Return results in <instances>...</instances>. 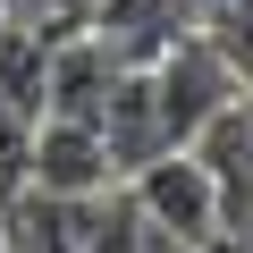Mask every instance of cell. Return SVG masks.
<instances>
[{
    "instance_id": "obj_1",
    "label": "cell",
    "mask_w": 253,
    "mask_h": 253,
    "mask_svg": "<svg viewBox=\"0 0 253 253\" xmlns=\"http://www.w3.org/2000/svg\"><path fill=\"white\" fill-rule=\"evenodd\" d=\"M126 194H135L177 245H219L228 236V186H219V169L186 144V152H161L152 169H135V177H126Z\"/></svg>"
},
{
    "instance_id": "obj_2",
    "label": "cell",
    "mask_w": 253,
    "mask_h": 253,
    "mask_svg": "<svg viewBox=\"0 0 253 253\" xmlns=\"http://www.w3.org/2000/svg\"><path fill=\"white\" fill-rule=\"evenodd\" d=\"M26 186L68 194V203H101V194L126 186V169H118V152H110V135H101V118H42Z\"/></svg>"
},
{
    "instance_id": "obj_3",
    "label": "cell",
    "mask_w": 253,
    "mask_h": 253,
    "mask_svg": "<svg viewBox=\"0 0 253 253\" xmlns=\"http://www.w3.org/2000/svg\"><path fill=\"white\" fill-rule=\"evenodd\" d=\"M93 34H101L126 68H152V59H169L186 34H203V0H101Z\"/></svg>"
},
{
    "instance_id": "obj_4",
    "label": "cell",
    "mask_w": 253,
    "mask_h": 253,
    "mask_svg": "<svg viewBox=\"0 0 253 253\" xmlns=\"http://www.w3.org/2000/svg\"><path fill=\"white\" fill-rule=\"evenodd\" d=\"M101 135H110V152H118V169H126V177L152 169L161 152H186V144L169 135V110H161L152 68H126V76H118V93H110V110H101Z\"/></svg>"
},
{
    "instance_id": "obj_5",
    "label": "cell",
    "mask_w": 253,
    "mask_h": 253,
    "mask_svg": "<svg viewBox=\"0 0 253 253\" xmlns=\"http://www.w3.org/2000/svg\"><path fill=\"white\" fill-rule=\"evenodd\" d=\"M9 17L51 26V34H76V26H93V17H101V0H9Z\"/></svg>"
},
{
    "instance_id": "obj_6",
    "label": "cell",
    "mask_w": 253,
    "mask_h": 253,
    "mask_svg": "<svg viewBox=\"0 0 253 253\" xmlns=\"http://www.w3.org/2000/svg\"><path fill=\"white\" fill-rule=\"evenodd\" d=\"M203 253H253V245H236V236H219V245H203Z\"/></svg>"
},
{
    "instance_id": "obj_7",
    "label": "cell",
    "mask_w": 253,
    "mask_h": 253,
    "mask_svg": "<svg viewBox=\"0 0 253 253\" xmlns=\"http://www.w3.org/2000/svg\"><path fill=\"white\" fill-rule=\"evenodd\" d=\"M0 253H9V245H0Z\"/></svg>"
}]
</instances>
